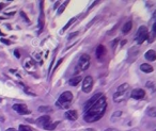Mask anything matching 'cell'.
Segmentation results:
<instances>
[{
    "label": "cell",
    "instance_id": "obj_1",
    "mask_svg": "<svg viewBox=\"0 0 156 131\" xmlns=\"http://www.w3.org/2000/svg\"><path fill=\"white\" fill-rule=\"evenodd\" d=\"M107 109V98L105 96L100 97L91 108L85 112L83 120L87 123H95L103 117L104 113Z\"/></svg>",
    "mask_w": 156,
    "mask_h": 131
},
{
    "label": "cell",
    "instance_id": "obj_2",
    "mask_svg": "<svg viewBox=\"0 0 156 131\" xmlns=\"http://www.w3.org/2000/svg\"><path fill=\"white\" fill-rule=\"evenodd\" d=\"M130 96V84L123 83V84H121L120 86H118V89L115 91V95H113V101L117 102V103L125 101Z\"/></svg>",
    "mask_w": 156,
    "mask_h": 131
},
{
    "label": "cell",
    "instance_id": "obj_3",
    "mask_svg": "<svg viewBox=\"0 0 156 131\" xmlns=\"http://www.w3.org/2000/svg\"><path fill=\"white\" fill-rule=\"evenodd\" d=\"M73 100V94L70 92V91H66V92H63L59 96L58 100H57L56 105L58 108L61 109H68L70 106H71V102Z\"/></svg>",
    "mask_w": 156,
    "mask_h": 131
},
{
    "label": "cell",
    "instance_id": "obj_4",
    "mask_svg": "<svg viewBox=\"0 0 156 131\" xmlns=\"http://www.w3.org/2000/svg\"><path fill=\"white\" fill-rule=\"evenodd\" d=\"M149 38V32H147V28L145 26H141L137 31L136 34V41L138 44H142L145 40Z\"/></svg>",
    "mask_w": 156,
    "mask_h": 131
},
{
    "label": "cell",
    "instance_id": "obj_5",
    "mask_svg": "<svg viewBox=\"0 0 156 131\" xmlns=\"http://www.w3.org/2000/svg\"><path fill=\"white\" fill-rule=\"evenodd\" d=\"M90 61H91L90 55H87V53H83V55L80 57L79 61H78V67H79L83 72H85V70L88 69L89 66H90Z\"/></svg>",
    "mask_w": 156,
    "mask_h": 131
},
{
    "label": "cell",
    "instance_id": "obj_6",
    "mask_svg": "<svg viewBox=\"0 0 156 131\" xmlns=\"http://www.w3.org/2000/svg\"><path fill=\"white\" fill-rule=\"evenodd\" d=\"M93 87V78L91 76H87L83 79V92L85 93H90Z\"/></svg>",
    "mask_w": 156,
    "mask_h": 131
},
{
    "label": "cell",
    "instance_id": "obj_7",
    "mask_svg": "<svg viewBox=\"0 0 156 131\" xmlns=\"http://www.w3.org/2000/svg\"><path fill=\"white\" fill-rule=\"evenodd\" d=\"M12 108L13 110H15L18 114H21V115H26V114L30 113V110L27 108V106L24 105V103H15V105H13Z\"/></svg>",
    "mask_w": 156,
    "mask_h": 131
},
{
    "label": "cell",
    "instance_id": "obj_8",
    "mask_svg": "<svg viewBox=\"0 0 156 131\" xmlns=\"http://www.w3.org/2000/svg\"><path fill=\"white\" fill-rule=\"evenodd\" d=\"M104 96V94L103 93H97V94H95V95H93V96L91 97V98L89 99L88 101L85 102V112L87 110H88L89 108H91L92 106L94 105L95 102L97 101V100H98V99L100 98V97H103Z\"/></svg>",
    "mask_w": 156,
    "mask_h": 131
},
{
    "label": "cell",
    "instance_id": "obj_9",
    "mask_svg": "<svg viewBox=\"0 0 156 131\" xmlns=\"http://www.w3.org/2000/svg\"><path fill=\"white\" fill-rule=\"evenodd\" d=\"M130 97L137 100H141L145 97V92L142 89H135L130 92Z\"/></svg>",
    "mask_w": 156,
    "mask_h": 131
},
{
    "label": "cell",
    "instance_id": "obj_10",
    "mask_svg": "<svg viewBox=\"0 0 156 131\" xmlns=\"http://www.w3.org/2000/svg\"><path fill=\"white\" fill-rule=\"evenodd\" d=\"M106 48H105V46L104 45H98V46L96 47V50H95V55H96V58L98 59V60H104L105 59V57H106Z\"/></svg>",
    "mask_w": 156,
    "mask_h": 131
},
{
    "label": "cell",
    "instance_id": "obj_11",
    "mask_svg": "<svg viewBox=\"0 0 156 131\" xmlns=\"http://www.w3.org/2000/svg\"><path fill=\"white\" fill-rule=\"evenodd\" d=\"M24 67L28 72H34L36 69V64L31 58H27L24 62Z\"/></svg>",
    "mask_w": 156,
    "mask_h": 131
},
{
    "label": "cell",
    "instance_id": "obj_12",
    "mask_svg": "<svg viewBox=\"0 0 156 131\" xmlns=\"http://www.w3.org/2000/svg\"><path fill=\"white\" fill-rule=\"evenodd\" d=\"M36 123H38L40 126H46L47 124L50 123V116L49 115H43V116L38 117V120H36Z\"/></svg>",
    "mask_w": 156,
    "mask_h": 131
},
{
    "label": "cell",
    "instance_id": "obj_13",
    "mask_svg": "<svg viewBox=\"0 0 156 131\" xmlns=\"http://www.w3.org/2000/svg\"><path fill=\"white\" fill-rule=\"evenodd\" d=\"M44 21H45V16H44V11H43V1L41 2V14H40V18H38V28L40 31L44 28Z\"/></svg>",
    "mask_w": 156,
    "mask_h": 131
},
{
    "label": "cell",
    "instance_id": "obj_14",
    "mask_svg": "<svg viewBox=\"0 0 156 131\" xmlns=\"http://www.w3.org/2000/svg\"><path fill=\"white\" fill-rule=\"evenodd\" d=\"M65 116H66V118H68V120L74 122V120H76L77 118H78V113H77L76 110H70V111H68V112L65 113Z\"/></svg>",
    "mask_w": 156,
    "mask_h": 131
},
{
    "label": "cell",
    "instance_id": "obj_15",
    "mask_svg": "<svg viewBox=\"0 0 156 131\" xmlns=\"http://www.w3.org/2000/svg\"><path fill=\"white\" fill-rule=\"evenodd\" d=\"M144 57H145V59H147V61H151L153 62L156 60V51H154V50H147V52H145V55H144Z\"/></svg>",
    "mask_w": 156,
    "mask_h": 131
},
{
    "label": "cell",
    "instance_id": "obj_16",
    "mask_svg": "<svg viewBox=\"0 0 156 131\" xmlns=\"http://www.w3.org/2000/svg\"><path fill=\"white\" fill-rule=\"evenodd\" d=\"M140 69L145 74H151L153 73V67L151 66L150 64H147V63H144V64H141L140 66Z\"/></svg>",
    "mask_w": 156,
    "mask_h": 131
},
{
    "label": "cell",
    "instance_id": "obj_17",
    "mask_svg": "<svg viewBox=\"0 0 156 131\" xmlns=\"http://www.w3.org/2000/svg\"><path fill=\"white\" fill-rule=\"evenodd\" d=\"M132 21H127V23L123 26V28H122V32H123L124 34H127V33L132 30Z\"/></svg>",
    "mask_w": 156,
    "mask_h": 131
},
{
    "label": "cell",
    "instance_id": "obj_18",
    "mask_svg": "<svg viewBox=\"0 0 156 131\" xmlns=\"http://www.w3.org/2000/svg\"><path fill=\"white\" fill-rule=\"evenodd\" d=\"M80 81H81V77L76 76V77H74V78H72L68 83H70V85H72V86H76V85L79 84Z\"/></svg>",
    "mask_w": 156,
    "mask_h": 131
},
{
    "label": "cell",
    "instance_id": "obj_19",
    "mask_svg": "<svg viewBox=\"0 0 156 131\" xmlns=\"http://www.w3.org/2000/svg\"><path fill=\"white\" fill-rule=\"evenodd\" d=\"M59 125V122H56V123H49V124H47L46 126H44L43 128L45 129V130H49V131H53L56 129L57 126Z\"/></svg>",
    "mask_w": 156,
    "mask_h": 131
},
{
    "label": "cell",
    "instance_id": "obj_20",
    "mask_svg": "<svg viewBox=\"0 0 156 131\" xmlns=\"http://www.w3.org/2000/svg\"><path fill=\"white\" fill-rule=\"evenodd\" d=\"M147 114L151 117H156V108L155 107H152V108H149L147 110Z\"/></svg>",
    "mask_w": 156,
    "mask_h": 131
},
{
    "label": "cell",
    "instance_id": "obj_21",
    "mask_svg": "<svg viewBox=\"0 0 156 131\" xmlns=\"http://www.w3.org/2000/svg\"><path fill=\"white\" fill-rule=\"evenodd\" d=\"M75 21H76V18H75V17L72 18V19H70V21H68V23H66V25H65L64 27H63V29H62L61 32H65V31H66V30H68V28H70V26H72V25H73V23H75Z\"/></svg>",
    "mask_w": 156,
    "mask_h": 131
},
{
    "label": "cell",
    "instance_id": "obj_22",
    "mask_svg": "<svg viewBox=\"0 0 156 131\" xmlns=\"http://www.w3.org/2000/svg\"><path fill=\"white\" fill-rule=\"evenodd\" d=\"M18 131H32V129L30 128L29 126L21 125V126H19V128H18Z\"/></svg>",
    "mask_w": 156,
    "mask_h": 131
},
{
    "label": "cell",
    "instance_id": "obj_23",
    "mask_svg": "<svg viewBox=\"0 0 156 131\" xmlns=\"http://www.w3.org/2000/svg\"><path fill=\"white\" fill-rule=\"evenodd\" d=\"M51 110H53V109L50 108V107H40V108H38V111L42 112V113H44V112H50Z\"/></svg>",
    "mask_w": 156,
    "mask_h": 131
},
{
    "label": "cell",
    "instance_id": "obj_24",
    "mask_svg": "<svg viewBox=\"0 0 156 131\" xmlns=\"http://www.w3.org/2000/svg\"><path fill=\"white\" fill-rule=\"evenodd\" d=\"M68 1H65V2L63 3V4H62L61 6H60L59 10H58V14L60 15V14H61V13H62V12L64 11V10H65V6H68Z\"/></svg>",
    "mask_w": 156,
    "mask_h": 131
},
{
    "label": "cell",
    "instance_id": "obj_25",
    "mask_svg": "<svg viewBox=\"0 0 156 131\" xmlns=\"http://www.w3.org/2000/svg\"><path fill=\"white\" fill-rule=\"evenodd\" d=\"M0 41H1V43L6 44V45H10V44H11V42H10V41H8V40H6V38H1Z\"/></svg>",
    "mask_w": 156,
    "mask_h": 131
},
{
    "label": "cell",
    "instance_id": "obj_26",
    "mask_svg": "<svg viewBox=\"0 0 156 131\" xmlns=\"http://www.w3.org/2000/svg\"><path fill=\"white\" fill-rule=\"evenodd\" d=\"M78 34V32H74V33H71V34L68 35V40H71L72 38H74V36H75V35H77Z\"/></svg>",
    "mask_w": 156,
    "mask_h": 131
},
{
    "label": "cell",
    "instance_id": "obj_27",
    "mask_svg": "<svg viewBox=\"0 0 156 131\" xmlns=\"http://www.w3.org/2000/svg\"><path fill=\"white\" fill-rule=\"evenodd\" d=\"M21 16H23V17L25 18V19H26V21H29V19H28V17H27V16H26V14H25L24 12H21Z\"/></svg>",
    "mask_w": 156,
    "mask_h": 131
},
{
    "label": "cell",
    "instance_id": "obj_28",
    "mask_svg": "<svg viewBox=\"0 0 156 131\" xmlns=\"http://www.w3.org/2000/svg\"><path fill=\"white\" fill-rule=\"evenodd\" d=\"M152 32H153L154 34L156 35V23H154V25H153V29H152Z\"/></svg>",
    "mask_w": 156,
    "mask_h": 131
},
{
    "label": "cell",
    "instance_id": "obj_29",
    "mask_svg": "<svg viewBox=\"0 0 156 131\" xmlns=\"http://www.w3.org/2000/svg\"><path fill=\"white\" fill-rule=\"evenodd\" d=\"M14 53H15V57H16V58H19V57H21V55H19V52H18V50H15Z\"/></svg>",
    "mask_w": 156,
    "mask_h": 131
},
{
    "label": "cell",
    "instance_id": "obj_30",
    "mask_svg": "<svg viewBox=\"0 0 156 131\" xmlns=\"http://www.w3.org/2000/svg\"><path fill=\"white\" fill-rule=\"evenodd\" d=\"M118 41H119V40H115V42H112V47H113V48H115V44H117V43H118Z\"/></svg>",
    "mask_w": 156,
    "mask_h": 131
},
{
    "label": "cell",
    "instance_id": "obj_31",
    "mask_svg": "<svg viewBox=\"0 0 156 131\" xmlns=\"http://www.w3.org/2000/svg\"><path fill=\"white\" fill-rule=\"evenodd\" d=\"M105 131H117L115 129H113V128H108V129H106Z\"/></svg>",
    "mask_w": 156,
    "mask_h": 131
},
{
    "label": "cell",
    "instance_id": "obj_32",
    "mask_svg": "<svg viewBox=\"0 0 156 131\" xmlns=\"http://www.w3.org/2000/svg\"><path fill=\"white\" fill-rule=\"evenodd\" d=\"M6 131H17V130L14 128H9V129H6Z\"/></svg>",
    "mask_w": 156,
    "mask_h": 131
},
{
    "label": "cell",
    "instance_id": "obj_33",
    "mask_svg": "<svg viewBox=\"0 0 156 131\" xmlns=\"http://www.w3.org/2000/svg\"><path fill=\"white\" fill-rule=\"evenodd\" d=\"M3 8H4V4H3V3H0V10H2Z\"/></svg>",
    "mask_w": 156,
    "mask_h": 131
},
{
    "label": "cell",
    "instance_id": "obj_34",
    "mask_svg": "<svg viewBox=\"0 0 156 131\" xmlns=\"http://www.w3.org/2000/svg\"><path fill=\"white\" fill-rule=\"evenodd\" d=\"M125 43H126V41H123V42H122V43H121V45L123 46V45H124V44H125Z\"/></svg>",
    "mask_w": 156,
    "mask_h": 131
},
{
    "label": "cell",
    "instance_id": "obj_35",
    "mask_svg": "<svg viewBox=\"0 0 156 131\" xmlns=\"http://www.w3.org/2000/svg\"><path fill=\"white\" fill-rule=\"evenodd\" d=\"M154 17H155V18H156V12H155V14H154Z\"/></svg>",
    "mask_w": 156,
    "mask_h": 131
},
{
    "label": "cell",
    "instance_id": "obj_36",
    "mask_svg": "<svg viewBox=\"0 0 156 131\" xmlns=\"http://www.w3.org/2000/svg\"><path fill=\"white\" fill-rule=\"evenodd\" d=\"M154 131H156V129H155V130H154Z\"/></svg>",
    "mask_w": 156,
    "mask_h": 131
}]
</instances>
